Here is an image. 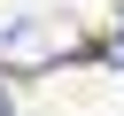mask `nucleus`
<instances>
[{"label":"nucleus","instance_id":"nucleus-1","mask_svg":"<svg viewBox=\"0 0 124 116\" xmlns=\"http://www.w3.org/2000/svg\"><path fill=\"white\" fill-rule=\"evenodd\" d=\"M62 54H78V31L70 23H39V15H8L0 23V62L8 70H46Z\"/></svg>","mask_w":124,"mask_h":116},{"label":"nucleus","instance_id":"nucleus-2","mask_svg":"<svg viewBox=\"0 0 124 116\" xmlns=\"http://www.w3.org/2000/svg\"><path fill=\"white\" fill-rule=\"evenodd\" d=\"M101 62H108V70H124V31H116V39L101 46Z\"/></svg>","mask_w":124,"mask_h":116},{"label":"nucleus","instance_id":"nucleus-3","mask_svg":"<svg viewBox=\"0 0 124 116\" xmlns=\"http://www.w3.org/2000/svg\"><path fill=\"white\" fill-rule=\"evenodd\" d=\"M0 116H16V101H8V85H0Z\"/></svg>","mask_w":124,"mask_h":116}]
</instances>
